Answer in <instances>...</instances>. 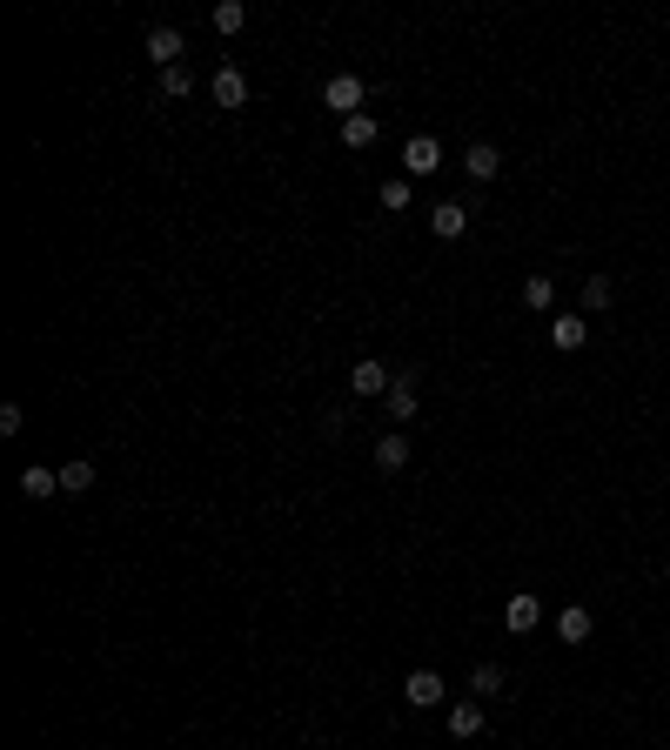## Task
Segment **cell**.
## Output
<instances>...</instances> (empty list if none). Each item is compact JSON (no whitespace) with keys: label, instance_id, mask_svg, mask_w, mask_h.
<instances>
[{"label":"cell","instance_id":"obj_1","mask_svg":"<svg viewBox=\"0 0 670 750\" xmlns=\"http://www.w3.org/2000/svg\"><path fill=\"white\" fill-rule=\"evenodd\" d=\"M402 168H409V181H423L443 168V141L436 134H409V148H402Z\"/></svg>","mask_w":670,"mask_h":750},{"label":"cell","instance_id":"obj_2","mask_svg":"<svg viewBox=\"0 0 670 750\" xmlns=\"http://www.w3.org/2000/svg\"><path fill=\"white\" fill-rule=\"evenodd\" d=\"M536 623H543V603H536L530 590H516L510 603H503V630H510V637H530Z\"/></svg>","mask_w":670,"mask_h":750},{"label":"cell","instance_id":"obj_3","mask_svg":"<svg viewBox=\"0 0 670 750\" xmlns=\"http://www.w3.org/2000/svg\"><path fill=\"white\" fill-rule=\"evenodd\" d=\"M322 101H329V108L342 114V121H349V114H362V74H329Z\"/></svg>","mask_w":670,"mask_h":750},{"label":"cell","instance_id":"obj_4","mask_svg":"<svg viewBox=\"0 0 670 750\" xmlns=\"http://www.w3.org/2000/svg\"><path fill=\"white\" fill-rule=\"evenodd\" d=\"M402 697L416 710H436L443 704V677H436V670H409V677H402Z\"/></svg>","mask_w":670,"mask_h":750},{"label":"cell","instance_id":"obj_5","mask_svg":"<svg viewBox=\"0 0 670 750\" xmlns=\"http://www.w3.org/2000/svg\"><path fill=\"white\" fill-rule=\"evenodd\" d=\"M389 382H396V375L382 369V362H369V355H362L356 369H349V389H356L362 402H369V396H389Z\"/></svg>","mask_w":670,"mask_h":750},{"label":"cell","instance_id":"obj_6","mask_svg":"<svg viewBox=\"0 0 670 750\" xmlns=\"http://www.w3.org/2000/svg\"><path fill=\"white\" fill-rule=\"evenodd\" d=\"M148 61L168 74V67H181V27H148Z\"/></svg>","mask_w":670,"mask_h":750},{"label":"cell","instance_id":"obj_7","mask_svg":"<svg viewBox=\"0 0 670 750\" xmlns=\"http://www.w3.org/2000/svg\"><path fill=\"white\" fill-rule=\"evenodd\" d=\"M590 630H597V617H590L583 603H563L557 610V637L563 643H590Z\"/></svg>","mask_w":670,"mask_h":750},{"label":"cell","instance_id":"obj_8","mask_svg":"<svg viewBox=\"0 0 670 750\" xmlns=\"http://www.w3.org/2000/svg\"><path fill=\"white\" fill-rule=\"evenodd\" d=\"M208 94H215V108H242V101H248V81H242V67H222V74L208 81Z\"/></svg>","mask_w":670,"mask_h":750},{"label":"cell","instance_id":"obj_9","mask_svg":"<svg viewBox=\"0 0 670 750\" xmlns=\"http://www.w3.org/2000/svg\"><path fill=\"white\" fill-rule=\"evenodd\" d=\"M429 228H436L443 242H456V235L469 228V208H463V201H436V208H429Z\"/></svg>","mask_w":670,"mask_h":750},{"label":"cell","instance_id":"obj_10","mask_svg":"<svg viewBox=\"0 0 670 750\" xmlns=\"http://www.w3.org/2000/svg\"><path fill=\"white\" fill-rule=\"evenodd\" d=\"M382 409H389V422L416 416V375H396V382H389V396H382Z\"/></svg>","mask_w":670,"mask_h":750},{"label":"cell","instance_id":"obj_11","mask_svg":"<svg viewBox=\"0 0 670 750\" xmlns=\"http://www.w3.org/2000/svg\"><path fill=\"white\" fill-rule=\"evenodd\" d=\"M21 496L27 503H47V496H61V469H21Z\"/></svg>","mask_w":670,"mask_h":750},{"label":"cell","instance_id":"obj_12","mask_svg":"<svg viewBox=\"0 0 670 750\" xmlns=\"http://www.w3.org/2000/svg\"><path fill=\"white\" fill-rule=\"evenodd\" d=\"M376 469H382V476H396V469H409V436H402V429H389V436L376 442Z\"/></svg>","mask_w":670,"mask_h":750},{"label":"cell","instance_id":"obj_13","mask_svg":"<svg viewBox=\"0 0 670 750\" xmlns=\"http://www.w3.org/2000/svg\"><path fill=\"white\" fill-rule=\"evenodd\" d=\"M342 148L369 155V148H376V114H349V121H342Z\"/></svg>","mask_w":670,"mask_h":750},{"label":"cell","instance_id":"obj_14","mask_svg":"<svg viewBox=\"0 0 670 750\" xmlns=\"http://www.w3.org/2000/svg\"><path fill=\"white\" fill-rule=\"evenodd\" d=\"M463 168H469V175H476V181H496V168H503V155H496L490 141H469V155H463Z\"/></svg>","mask_w":670,"mask_h":750},{"label":"cell","instance_id":"obj_15","mask_svg":"<svg viewBox=\"0 0 670 750\" xmlns=\"http://www.w3.org/2000/svg\"><path fill=\"white\" fill-rule=\"evenodd\" d=\"M550 342H557L563 355L583 349V342H590V322H577V315H557V322H550Z\"/></svg>","mask_w":670,"mask_h":750},{"label":"cell","instance_id":"obj_16","mask_svg":"<svg viewBox=\"0 0 670 750\" xmlns=\"http://www.w3.org/2000/svg\"><path fill=\"white\" fill-rule=\"evenodd\" d=\"M449 737H483V704H449Z\"/></svg>","mask_w":670,"mask_h":750},{"label":"cell","instance_id":"obj_17","mask_svg":"<svg viewBox=\"0 0 670 750\" xmlns=\"http://www.w3.org/2000/svg\"><path fill=\"white\" fill-rule=\"evenodd\" d=\"M94 489V463H67L61 469V496H88Z\"/></svg>","mask_w":670,"mask_h":750},{"label":"cell","instance_id":"obj_18","mask_svg":"<svg viewBox=\"0 0 670 750\" xmlns=\"http://www.w3.org/2000/svg\"><path fill=\"white\" fill-rule=\"evenodd\" d=\"M550 302H557V282H550V275H530V282H523V309H550Z\"/></svg>","mask_w":670,"mask_h":750},{"label":"cell","instance_id":"obj_19","mask_svg":"<svg viewBox=\"0 0 670 750\" xmlns=\"http://www.w3.org/2000/svg\"><path fill=\"white\" fill-rule=\"evenodd\" d=\"M469 690H476V697H496V690H503V663H476V670H469Z\"/></svg>","mask_w":670,"mask_h":750},{"label":"cell","instance_id":"obj_20","mask_svg":"<svg viewBox=\"0 0 670 750\" xmlns=\"http://www.w3.org/2000/svg\"><path fill=\"white\" fill-rule=\"evenodd\" d=\"M610 295H617V282H610V275H590V282H583V309H610Z\"/></svg>","mask_w":670,"mask_h":750},{"label":"cell","instance_id":"obj_21","mask_svg":"<svg viewBox=\"0 0 670 750\" xmlns=\"http://www.w3.org/2000/svg\"><path fill=\"white\" fill-rule=\"evenodd\" d=\"M215 27H222V34H242V27H248V7H242V0H222V7H215Z\"/></svg>","mask_w":670,"mask_h":750},{"label":"cell","instance_id":"obj_22","mask_svg":"<svg viewBox=\"0 0 670 750\" xmlns=\"http://www.w3.org/2000/svg\"><path fill=\"white\" fill-rule=\"evenodd\" d=\"M161 94H168V101L195 94V74H188V67H168V74H161Z\"/></svg>","mask_w":670,"mask_h":750},{"label":"cell","instance_id":"obj_23","mask_svg":"<svg viewBox=\"0 0 670 750\" xmlns=\"http://www.w3.org/2000/svg\"><path fill=\"white\" fill-rule=\"evenodd\" d=\"M382 208H409V181H382Z\"/></svg>","mask_w":670,"mask_h":750},{"label":"cell","instance_id":"obj_24","mask_svg":"<svg viewBox=\"0 0 670 750\" xmlns=\"http://www.w3.org/2000/svg\"><path fill=\"white\" fill-rule=\"evenodd\" d=\"M0 436H21V402H0Z\"/></svg>","mask_w":670,"mask_h":750},{"label":"cell","instance_id":"obj_25","mask_svg":"<svg viewBox=\"0 0 670 750\" xmlns=\"http://www.w3.org/2000/svg\"><path fill=\"white\" fill-rule=\"evenodd\" d=\"M664 583H670V570H664Z\"/></svg>","mask_w":670,"mask_h":750}]
</instances>
